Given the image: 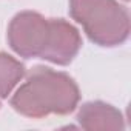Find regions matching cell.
Instances as JSON below:
<instances>
[{"label": "cell", "mask_w": 131, "mask_h": 131, "mask_svg": "<svg viewBox=\"0 0 131 131\" xmlns=\"http://www.w3.org/2000/svg\"><path fill=\"white\" fill-rule=\"evenodd\" d=\"M80 91L71 76L48 67H36L11 97V106L22 116L42 119L65 116L76 110Z\"/></svg>", "instance_id": "6da1fadb"}, {"label": "cell", "mask_w": 131, "mask_h": 131, "mask_svg": "<svg viewBox=\"0 0 131 131\" xmlns=\"http://www.w3.org/2000/svg\"><path fill=\"white\" fill-rule=\"evenodd\" d=\"M70 14L99 46H119L129 37V14L117 0H70Z\"/></svg>", "instance_id": "7a4b0ae2"}, {"label": "cell", "mask_w": 131, "mask_h": 131, "mask_svg": "<svg viewBox=\"0 0 131 131\" xmlns=\"http://www.w3.org/2000/svg\"><path fill=\"white\" fill-rule=\"evenodd\" d=\"M49 36V19L34 11H22L8 26V45L23 59L42 57Z\"/></svg>", "instance_id": "3957f363"}, {"label": "cell", "mask_w": 131, "mask_h": 131, "mask_svg": "<svg viewBox=\"0 0 131 131\" xmlns=\"http://www.w3.org/2000/svg\"><path fill=\"white\" fill-rule=\"evenodd\" d=\"M82 48V37L76 26L63 19H49V36L40 59L56 65H68Z\"/></svg>", "instance_id": "277c9868"}, {"label": "cell", "mask_w": 131, "mask_h": 131, "mask_svg": "<svg viewBox=\"0 0 131 131\" xmlns=\"http://www.w3.org/2000/svg\"><path fill=\"white\" fill-rule=\"evenodd\" d=\"M76 119L79 125L88 131H97V129H102V131L119 129L120 131L125 128V120H123L122 113L116 106L100 102V100L83 103Z\"/></svg>", "instance_id": "5b68a950"}, {"label": "cell", "mask_w": 131, "mask_h": 131, "mask_svg": "<svg viewBox=\"0 0 131 131\" xmlns=\"http://www.w3.org/2000/svg\"><path fill=\"white\" fill-rule=\"evenodd\" d=\"M25 77V65L6 52H0V99H6Z\"/></svg>", "instance_id": "8992f818"}, {"label": "cell", "mask_w": 131, "mask_h": 131, "mask_svg": "<svg viewBox=\"0 0 131 131\" xmlns=\"http://www.w3.org/2000/svg\"><path fill=\"white\" fill-rule=\"evenodd\" d=\"M123 2H128V0H123Z\"/></svg>", "instance_id": "52a82bcc"}]
</instances>
